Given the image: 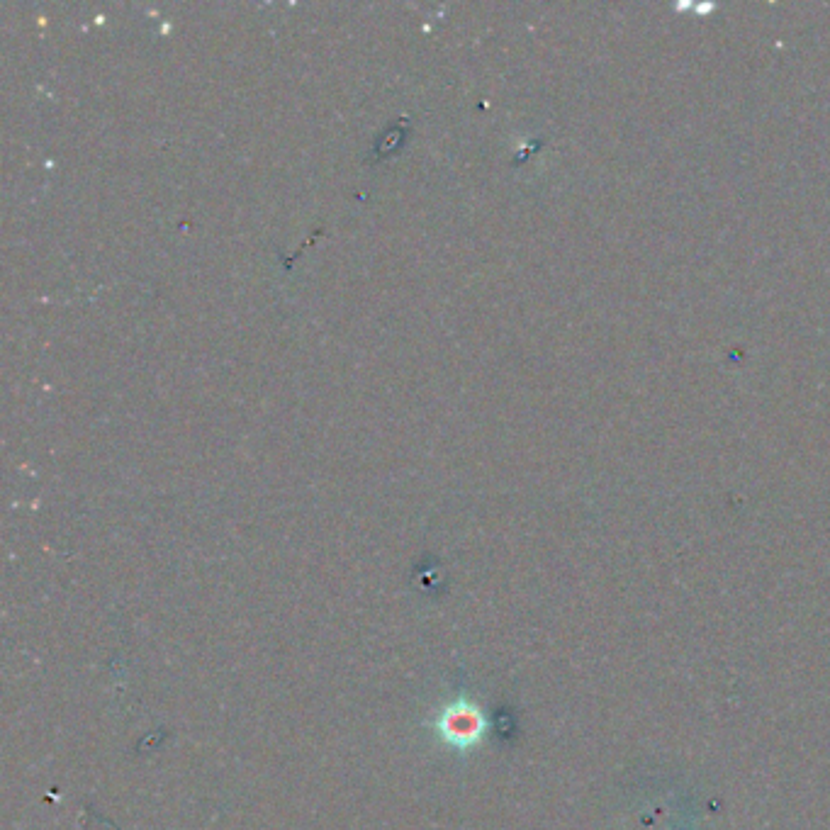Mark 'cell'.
I'll return each instance as SVG.
<instances>
[{
	"label": "cell",
	"mask_w": 830,
	"mask_h": 830,
	"mask_svg": "<svg viewBox=\"0 0 830 830\" xmlns=\"http://www.w3.org/2000/svg\"><path fill=\"white\" fill-rule=\"evenodd\" d=\"M441 733L453 745H470L480 738L482 733V719L475 709L461 706V709H451L443 714L441 719Z\"/></svg>",
	"instance_id": "cell-1"
},
{
	"label": "cell",
	"mask_w": 830,
	"mask_h": 830,
	"mask_svg": "<svg viewBox=\"0 0 830 830\" xmlns=\"http://www.w3.org/2000/svg\"><path fill=\"white\" fill-rule=\"evenodd\" d=\"M405 134H407V120L402 117V120H397L395 125H392L388 132H385V137L380 139L378 144H375V151H373L375 159L373 161L385 159V156L392 154V151L400 149L402 142H405Z\"/></svg>",
	"instance_id": "cell-2"
}]
</instances>
